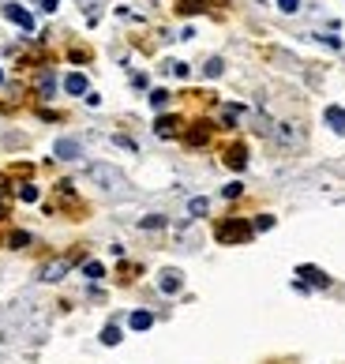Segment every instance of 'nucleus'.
Returning <instances> with one entry per match:
<instances>
[{
    "instance_id": "1",
    "label": "nucleus",
    "mask_w": 345,
    "mask_h": 364,
    "mask_svg": "<svg viewBox=\"0 0 345 364\" xmlns=\"http://www.w3.org/2000/svg\"><path fill=\"white\" fill-rule=\"evenodd\" d=\"M252 233H255L252 221H244V218H229V221H222V226H218V233H214V236H218L222 244H233V241H248Z\"/></svg>"
},
{
    "instance_id": "4",
    "label": "nucleus",
    "mask_w": 345,
    "mask_h": 364,
    "mask_svg": "<svg viewBox=\"0 0 345 364\" xmlns=\"http://www.w3.org/2000/svg\"><path fill=\"white\" fill-rule=\"evenodd\" d=\"M4 15L15 23V27H23V30H34V15H30L27 8H19V4H8V8H4Z\"/></svg>"
},
{
    "instance_id": "7",
    "label": "nucleus",
    "mask_w": 345,
    "mask_h": 364,
    "mask_svg": "<svg viewBox=\"0 0 345 364\" xmlns=\"http://www.w3.org/2000/svg\"><path fill=\"white\" fill-rule=\"evenodd\" d=\"M300 278H308L311 286H319V289H326V286H331V278H326L323 271H316V267H300Z\"/></svg>"
},
{
    "instance_id": "6",
    "label": "nucleus",
    "mask_w": 345,
    "mask_h": 364,
    "mask_svg": "<svg viewBox=\"0 0 345 364\" xmlns=\"http://www.w3.org/2000/svg\"><path fill=\"white\" fill-rule=\"evenodd\" d=\"M176 128H180V117H158V124H154V132L162 139H173Z\"/></svg>"
},
{
    "instance_id": "27",
    "label": "nucleus",
    "mask_w": 345,
    "mask_h": 364,
    "mask_svg": "<svg viewBox=\"0 0 345 364\" xmlns=\"http://www.w3.org/2000/svg\"><path fill=\"white\" fill-rule=\"evenodd\" d=\"M0 79H4V72H0Z\"/></svg>"
},
{
    "instance_id": "16",
    "label": "nucleus",
    "mask_w": 345,
    "mask_h": 364,
    "mask_svg": "<svg viewBox=\"0 0 345 364\" xmlns=\"http://www.w3.org/2000/svg\"><path fill=\"white\" fill-rule=\"evenodd\" d=\"M102 342H106V345H117V342H120V327H113V323H109V327L102 330Z\"/></svg>"
},
{
    "instance_id": "22",
    "label": "nucleus",
    "mask_w": 345,
    "mask_h": 364,
    "mask_svg": "<svg viewBox=\"0 0 345 364\" xmlns=\"http://www.w3.org/2000/svg\"><path fill=\"white\" fill-rule=\"evenodd\" d=\"M83 274H86V278H102L106 271H102V263H86V267H83Z\"/></svg>"
},
{
    "instance_id": "18",
    "label": "nucleus",
    "mask_w": 345,
    "mask_h": 364,
    "mask_svg": "<svg viewBox=\"0 0 345 364\" xmlns=\"http://www.w3.org/2000/svg\"><path fill=\"white\" fill-rule=\"evenodd\" d=\"M165 101H169V94H165V90H154V94H150V106H154V109H165Z\"/></svg>"
},
{
    "instance_id": "17",
    "label": "nucleus",
    "mask_w": 345,
    "mask_h": 364,
    "mask_svg": "<svg viewBox=\"0 0 345 364\" xmlns=\"http://www.w3.org/2000/svg\"><path fill=\"white\" fill-rule=\"evenodd\" d=\"M19 199H23V203H34V199H38V188H34V184H23V188H19Z\"/></svg>"
},
{
    "instance_id": "12",
    "label": "nucleus",
    "mask_w": 345,
    "mask_h": 364,
    "mask_svg": "<svg viewBox=\"0 0 345 364\" xmlns=\"http://www.w3.org/2000/svg\"><path fill=\"white\" fill-rule=\"evenodd\" d=\"M188 210H191L195 218H203L206 210H211V199H203V195H199V199H191V203H188Z\"/></svg>"
},
{
    "instance_id": "26",
    "label": "nucleus",
    "mask_w": 345,
    "mask_h": 364,
    "mask_svg": "<svg viewBox=\"0 0 345 364\" xmlns=\"http://www.w3.org/2000/svg\"><path fill=\"white\" fill-rule=\"evenodd\" d=\"M0 215H4V203H0Z\"/></svg>"
},
{
    "instance_id": "20",
    "label": "nucleus",
    "mask_w": 345,
    "mask_h": 364,
    "mask_svg": "<svg viewBox=\"0 0 345 364\" xmlns=\"http://www.w3.org/2000/svg\"><path fill=\"white\" fill-rule=\"evenodd\" d=\"M8 244H12V248H23V244H30V233H23V229H19V233H12V241H8Z\"/></svg>"
},
{
    "instance_id": "10",
    "label": "nucleus",
    "mask_w": 345,
    "mask_h": 364,
    "mask_svg": "<svg viewBox=\"0 0 345 364\" xmlns=\"http://www.w3.org/2000/svg\"><path fill=\"white\" fill-rule=\"evenodd\" d=\"M64 90H68V94H86V75L71 72L68 79H64Z\"/></svg>"
},
{
    "instance_id": "15",
    "label": "nucleus",
    "mask_w": 345,
    "mask_h": 364,
    "mask_svg": "<svg viewBox=\"0 0 345 364\" xmlns=\"http://www.w3.org/2000/svg\"><path fill=\"white\" fill-rule=\"evenodd\" d=\"M222 68H226V64H222L218 57H211V60H206V68H203V72H206V79H218V75H222Z\"/></svg>"
},
{
    "instance_id": "9",
    "label": "nucleus",
    "mask_w": 345,
    "mask_h": 364,
    "mask_svg": "<svg viewBox=\"0 0 345 364\" xmlns=\"http://www.w3.org/2000/svg\"><path fill=\"white\" fill-rule=\"evenodd\" d=\"M158 286H162V293H176V289H180V271H162Z\"/></svg>"
},
{
    "instance_id": "13",
    "label": "nucleus",
    "mask_w": 345,
    "mask_h": 364,
    "mask_svg": "<svg viewBox=\"0 0 345 364\" xmlns=\"http://www.w3.org/2000/svg\"><path fill=\"white\" fill-rule=\"evenodd\" d=\"M226 162L233 165V169H244V147H233V150H229V158H226Z\"/></svg>"
},
{
    "instance_id": "5",
    "label": "nucleus",
    "mask_w": 345,
    "mask_h": 364,
    "mask_svg": "<svg viewBox=\"0 0 345 364\" xmlns=\"http://www.w3.org/2000/svg\"><path fill=\"white\" fill-rule=\"evenodd\" d=\"M57 158H64V162L83 158V143H79V139H57Z\"/></svg>"
},
{
    "instance_id": "19",
    "label": "nucleus",
    "mask_w": 345,
    "mask_h": 364,
    "mask_svg": "<svg viewBox=\"0 0 345 364\" xmlns=\"http://www.w3.org/2000/svg\"><path fill=\"white\" fill-rule=\"evenodd\" d=\"M255 229H259V233H267V229H274V218H270V215H259V218H255Z\"/></svg>"
},
{
    "instance_id": "8",
    "label": "nucleus",
    "mask_w": 345,
    "mask_h": 364,
    "mask_svg": "<svg viewBox=\"0 0 345 364\" xmlns=\"http://www.w3.org/2000/svg\"><path fill=\"white\" fill-rule=\"evenodd\" d=\"M326 124H331V128L334 132H342V136H345V109H338V106H331V109H326Z\"/></svg>"
},
{
    "instance_id": "25",
    "label": "nucleus",
    "mask_w": 345,
    "mask_h": 364,
    "mask_svg": "<svg viewBox=\"0 0 345 364\" xmlns=\"http://www.w3.org/2000/svg\"><path fill=\"white\" fill-rule=\"evenodd\" d=\"M38 4H42L45 12H57V0H38Z\"/></svg>"
},
{
    "instance_id": "21",
    "label": "nucleus",
    "mask_w": 345,
    "mask_h": 364,
    "mask_svg": "<svg viewBox=\"0 0 345 364\" xmlns=\"http://www.w3.org/2000/svg\"><path fill=\"white\" fill-rule=\"evenodd\" d=\"M158 226H165L162 215H147V218H143V229H158Z\"/></svg>"
},
{
    "instance_id": "2",
    "label": "nucleus",
    "mask_w": 345,
    "mask_h": 364,
    "mask_svg": "<svg viewBox=\"0 0 345 364\" xmlns=\"http://www.w3.org/2000/svg\"><path fill=\"white\" fill-rule=\"evenodd\" d=\"M68 271H71V259H49L42 267V282H60Z\"/></svg>"
},
{
    "instance_id": "24",
    "label": "nucleus",
    "mask_w": 345,
    "mask_h": 364,
    "mask_svg": "<svg viewBox=\"0 0 345 364\" xmlns=\"http://www.w3.org/2000/svg\"><path fill=\"white\" fill-rule=\"evenodd\" d=\"M240 195V184H226V199H237Z\"/></svg>"
},
{
    "instance_id": "11",
    "label": "nucleus",
    "mask_w": 345,
    "mask_h": 364,
    "mask_svg": "<svg viewBox=\"0 0 345 364\" xmlns=\"http://www.w3.org/2000/svg\"><path fill=\"white\" fill-rule=\"evenodd\" d=\"M128 323H132V330H150V327H154V315H150V312H132V319H128Z\"/></svg>"
},
{
    "instance_id": "14",
    "label": "nucleus",
    "mask_w": 345,
    "mask_h": 364,
    "mask_svg": "<svg viewBox=\"0 0 345 364\" xmlns=\"http://www.w3.org/2000/svg\"><path fill=\"white\" fill-rule=\"evenodd\" d=\"M206 136H211V132H206V124H195V132H191V136H188V143L203 147V143H206Z\"/></svg>"
},
{
    "instance_id": "3",
    "label": "nucleus",
    "mask_w": 345,
    "mask_h": 364,
    "mask_svg": "<svg viewBox=\"0 0 345 364\" xmlns=\"http://www.w3.org/2000/svg\"><path fill=\"white\" fill-rule=\"evenodd\" d=\"M91 177L98 180V184H109V188H120V184H124V177H120L117 169H109V165H91Z\"/></svg>"
},
{
    "instance_id": "23",
    "label": "nucleus",
    "mask_w": 345,
    "mask_h": 364,
    "mask_svg": "<svg viewBox=\"0 0 345 364\" xmlns=\"http://www.w3.org/2000/svg\"><path fill=\"white\" fill-rule=\"evenodd\" d=\"M278 8H282V12H296V8H300V0H278Z\"/></svg>"
}]
</instances>
